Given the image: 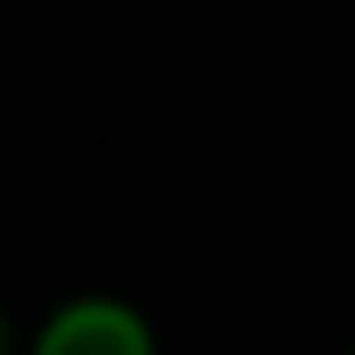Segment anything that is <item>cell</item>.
Segmentation results:
<instances>
[{
    "mask_svg": "<svg viewBox=\"0 0 355 355\" xmlns=\"http://www.w3.org/2000/svg\"><path fill=\"white\" fill-rule=\"evenodd\" d=\"M347 355H355V347H347Z\"/></svg>",
    "mask_w": 355,
    "mask_h": 355,
    "instance_id": "cell-3",
    "label": "cell"
},
{
    "mask_svg": "<svg viewBox=\"0 0 355 355\" xmlns=\"http://www.w3.org/2000/svg\"><path fill=\"white\" fill-rule=\"evenodd\" d=\"M0 355H17V339H8V315H0Z\"/></svg>",
    "mask_w": 355,
    "mask_h": 355,
    "instance_id": "cell-2",
    "label": "cell"
},
{
    "mask_svg": "<svg viewBox=\"0 0 355 355\" xmlns=\"http://www.w3.org/2000/svg\"><path fill=\"white\" fill-rule=\"evenodd\" d=\"M33 355H154V339H146V323L130 307H113V299H73L41 331Z\"/></svg>",
    "mask_w": 355,
    "mask_h": 355,
    "instance_id": "cell-1",
    "label": "cell"
}]
</instances>
